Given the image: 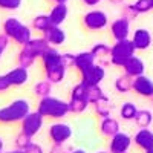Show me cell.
I'll use <instances>...</instances> for the list:
<instances>
[{"label": "cell", "mask_w": 153, "mask_h": 153, "mask_svg": "<svg viewBox=\"0 0 153 153\" xmlns=\"http://www.w3.org/2000/svg\"><path fill=\"white\" fill-rule=\"evenodd\" d=\"M3 34L9 40L16 42L17 45H22V46H25L32 38L31 28L26 26L25 23H22L16 17H8L3 22Z\"/></svg>", "instance_id": "cell-1"}, {"label": "cell", "mask_w": 153, "mask_h": 153, "mask_svg": "<svg viewBox=\"0 0 153 153\" xmlns=\"http://www.w3.org/2000/svg\"><path fill=\"white\" fill-rule=\"evenodd\" d=\"M37 110L40 112L43 117H46V118L60 120V118L66 117V115L69 113V103L49 95V97L40 98Z\"/></svg>", "instance_id": "cell-2"}, {"label": "cell", "mask_w": 153, "mask_h": 153, "mask_svg": "<svg viewBox=\"0 0 153 153\" xmlns=\"http://www.w3.org/2000/svg\"><path fill=\"white\" fill-rule=\"evenodd\" d=\"M29 112H31V107L26 100H16L6 107L0 109V123L11 124V123L22 121Z\"/></svg>", "instance_id": "cell-3"}, {"label": "cell", "mask_w": 153, "mask_h": 153, "mask_svg": "<svg viewBox=\"0 0 153 153\" xmlns=\"http://www.w3.org/2000/svg\"><path fill=\"white\" fill-rule=\"evenodd\" d=\"M135 52H136V48L132 40H129V38L118 40V42H115V45L110 49V63L113 66L123 68L124 63L135 55Z\"/></svg>", "instance_id": "cell-4"}, {"label": "cell", "mask_w": 153, "mask_h": 153, "mask_svg": "<svg viewBox=\"0 0 153 153\" xmlns=\"http://www.w3.org/2000/svg\"><path fill=\"white\" fill-rule=\"evenodd\" d=\"M83 25L87 31H101L109 25V17L104 11L92 9V11H89L84 14Z\"/></svg>", "instance_id": "cell-5"}, {"label": "cell", "mask_w": 153, "mask_h": 153, "mask_svg": "<svg viewBox=\"0 0 153 153\" xmlns=\"http://www.w3.org/2000/svg\"><path fill=\"white\" fill-rule=\"evenodd\" d=\"M43 115L35 110V112H29L26 117H25L22 120V132H25L26 135L29 136H35L38 132L42 130V127H43Z\"/></svg>", "instance_id": "cell-6"}, {"label": "cell", "mask_w": 153, "mask_h": 153, "mask_svg": "<svg viewBox=\"0 0 153 153\" xmlns=\"http://www.w3.org/2000/svg\"><path fill=\"white\" fill-rule=\"evenodd\" d=\"M72 136V127L66 123H55L49 127V138L54 144H65Z\"/></svg>", "instance_id": "cell-7"}, {"label": "cell", "mask_w": 153, "mask_h": 153, "mask_svg": "<svg viewBox=\"0 0 153 153\" xmlns=\"http://www.w3.org/2000/svg\"><path fill=\"white\" fill-rule=\"evenodd\" d=\"M110 34L115 38V42L129 38V34H130V20H127L126 17L113 20L110 23Z\"/></svg>", "instance_id": "cell-8"}, {"label": "cell", "mask_w": 153, "mask_h": 153, "mask_svg": "<svg viewBox=\"0 0 153 153\" xmlns=\"http://www.w3.org/2000/svg\"><path fill=\"white\" fill-rule=\"evenodd\" d=\"M133 139L123 132H118L117 135H113L110 138V144H109V152L110 153H127L130 144Z\"/></svg>", "instance_id": "cell-9"}, {"label": "cell", "mask_w": 153, "mask_h": 153, "mask_svg": "<svg viewBox=\"0 0 153 153\" xmlns=\"http://www.w3.org/2000/svg\"><path fill=\"white\" fill-rule=\"evenodd\" d=\"M104 76H106L104 68L101 65H95L89 71H86L84 74H81V81L86 83L87 86H95V84H100L103 81Z\"/></svg>", "instance_id": "cell-10"}, {"label": "cell", "mask_w": 153, "mask_h": 153, "mask_svg": "<svg viewBox=\"0 0 153 153\" xmlns=\"http://www.w3.org/2000/svg\"><path fill=\"white\" fill-rule=\"evenodd\" d=\"M133 91L146 98L153 97V81L146 75H139L136 78H133Z\"/></svg>", "instance_id": "cell-11"}, {"label": "cell", "mask_w": 153, "mask_h": 153, "mask_svg": "<svg viewBox=\"0 0 153 153\" xmlns=\"http://www.w3.org/2000/svg\"><path fill=\"white\" fill-rule=\"evenodd\" d=\"M95 60L97 58L92 54V51H84V52L75 54V65H74V68L78 71L80 74H84L92 66H95Z\"/></svg>", "instance_id": "cell-12"}, {"label": "cell", "mask_w": 153, "mask_h": 153, "mask_svg": "<svg viewBox=\"0 0 153 153\" xmlns=\"http://www.w3.org/2000/svg\"><path fill=\"white\" fill-rule=\"evenodd\" d=\"M43 37L46 38L48 43L52 46V48H57V46L63 45V43H65V40H66L65 31L61 29V26H57V25H52L51 28H48L43 32Z\"/></svg>", "instance_id": "cell-13"}, {"label": "cell", "mask_w": 153, "mask_h": 153, "mask_svg": "<svg viewBox=\"0 0 153 153\" xmlns=\"http://www.w3.org/2000/svg\"><path fill=\"white\" fill-rule=\"evenodd\" d=\"M124 74L126 75H129L132 76V78H136V76L139 75H144V71H146V66H144V61L141 58H138V57H130L129 60H127L124 63Z\"/></svg>", "instance_id": "cell-14"}, {"label": "cell", "mask_w": 153, "mask_h": 153, "mask_svg": "<svg viewBox=\"0 0 153 153\" xmlns=\"http://www.w3.org/2000/svg\"><path fill=\"white\" fill-rule=\"evenodd\" d=\"M6 78L8 81L11 83V86H23V84H26L28 78H29V74H28V68H23V66H17L14 69H11L8 74H6Z\"/></svg>", "instance_id": "cell-15"}, {"label": "cell", "mask_w": 153, "mask_h": 153, "mask_svg": "<svg viewBox=\"0 0 153 153\" xmlns=\"http://www.w3.org/2000/svg\"><path fill=\"white\" fill-rule=\"evenodd\" d=\"M42 61H43V68H45V71L52 69V68H55V66L63 65V54L58 52L55 48L51 46V48L46 51V52H45V55L42 57Z\"/></svg>", "instance_id": "cell-16"}, {"label": "cell", "mask_w": 153, "mask_h": 153, "mask_svg": "<svg viewBox=\"0 0 153 153\" xmlns=\"http://www.w3.org/2000/svg\"><path fill=\"white\" fill-rule=\"evenodd\" d=\"M133 143L146 152L153 149V132L149 129H139L133 136Z\"/></svg>", "instance_id": "cell-17"}, {"label": "cell", "mask_w": 153, "mask_h": 153, "mask_svg": "<svg viewBox=\"0 0 153 153\" xmlns=\"http://www.w3.org/2000/svg\"><path fill=\"white\" fill-rule=\"evenodd\" d=\"M132 42L136 48V51H146L150 48L152 45V35L147 29H143L139 28L133 32V37H132Z\"/></svg>", "instance_id": "cell-18"}, {"label": "cell", "mask_w": 153, "mask_h": 153, "mask_svg": "<svg viewBox=\"0 0 153 153\" xmlns=\"http://www.w3.org/2000/svg\"><path fill=\"white\" fill-rule=\"evenodd\" d=\"M68 14H69V9H68L66 3H55L49 12V19L52 22V25L61 26L65 23V20L68 19Z\"/></svg>", "instance_id": "cell-19"}, {"label": "cell", "mask_w": 153, "mask_h": 153, "mask_svg": "<svg viewBox=\"0 0 153 153\" xmlns=\"http://www.w3.org/2000/svg\"><path fill=\"white\" fill-rule=\"evenodd\" d=\"M25 48H28L37 58H42L45 55V52L51 48V45L48 43V40L45 37H40V38H31V40L25 45Z\"/></svg>", "instance_id": "cell-20"}, {"label": "cell", "mask_w": 153, "mask_h": 153, "mask_svg": "<svg viewBox=\"0 0 153 153\" xmlns=\"http://www.w3.org/2000/svg\"><path fill=\"white\" fill-rule=\"evenodd\" d=\"M100 132L103 133L104 136L112 138L113 135H117L120 132V123L117 120L110 118V117L103 118V120H101V123H100Z\"/></svg>", "instance_id": "cell-21"}, {"label": "cell", "mask_w": 153, "mask_h": 153, "mask_svg": "<svg viewBox=\"0 0 153 153\" xmlns=\"http://www.w3.org/2000/svg\"><path fill=\"white\" fill-rule=\"evenodd\" d=\"M66 66L65 65H60V66H55L52 69H48L45 71L46 72V80H49L52 84H58L65 80V75H66Z\"/></svg>", "instance_id": "cell-22"}, {"label": "cell", "mask_w": 153, "mask_h": 153, "mask_svg": "<svg viewBox=\"0 0 153 153\" xmlns=\"http://www.w3.org/2000/svg\"><path fill=\"white\" fill-rule=\"evenodd\" d=\"M113 86H115V89H117V92H120V94H127V92L133 91V78L124 74V75L118 76V78L115 80Z\"/></svg>", "instance_id": "cell-23"}, {"label": "cell", "mask_w": 153, "mask_h": 153, "mask_svg": "<svg viewBox=\"0 0 153 153\" xmlns=\"http://www.w3.org/2000/svg\"><path fill=\"white\" fill-rule=\"evenodd\" d=\"M133 121L136 123V126L139 127V129H149V126L153 121V113L147 109H141V110H138L136 118Z\"/></svg>", "instance_id": "cell-24"}, {"label": "cell", "mask_w": 153, "mask_h": 153, "mask_svg": "<svg viewBox=\"0 0 153 153\" xmlns=\"http://www.w3.org/2000/svg\"><path fill=\"white\" fill-rule=\"evenodd\" d=\"M35 60H37V57L31 52V51L28 49V48H25V46H22V51L19 52V55H17V61H19V65L20 66H23V68H31L34 63H35Z\"/></svg>", "instance_id": "cell-25"}, {"label": "cell", "mask_w": 153, "mask_h": 153, "mask_svg": "<svg viewBox=\"0 0 153 153\" xmlns=\"http://www.w3.org/2000/svg\"><path fill=\"white\" fill-rule=\"evenodd\" d=\"M51 26H52V22H51V19H49V14H38L32 20V28L40 31V32H45Z\"/></svg>", "instance_id": "cell-26"}, {"label": "cell", "mask_w": 153, "mask_h": 153, "mask_svg": "<svg viewBox=\"0 0 153 153\" xmlns=\"http://www.w3.org/2000/svg\"><path fill=\"white\" fill-rule=\"evenodd\" d=\"M94 110H95V113L98 115L101 120L110 117V104H109V98L106 97V98H103V100L97 101V103H94Z\"/></svg>", "instance_id": "cell-27"}, {"label": "cell", "mask_w": 153, "mask_h": 153, "mask_svg": "<svg viewBox=\"0 0 153 153\" xmlns=\"http://www.w3.org/2000/svg\"><path fill=\"white\" fill-rule=\"evenodd\" d=\"M136 113H138V109L133 103H130V101H126V103L121 106L120 109V115L121 118L126 120V121H132L136 118Z\"/></svg>", "instance_id": "cell-28"}, {"label": "cell", "mask_w": 153, "mask_h": 153, "mask_svg": "<svg viewBox=\"0 0 153 153\" xmlns=\"http://www.w3.org/2000/svg\"><path fill=\"white\" fill-rule=\"evenodd\" d=\"M51 92H52V83H51L49 80H42V81H38V83L34 86V94H35L38 98L49 97Z\"/></svg>", "instance_id": "cell-29"}, {"label": "cell", "mask_w": 153, "mask_h": 153, "mask_svg": "<svg viewBox=\"0 0 153 153\" xmlns=\"http://www.w3.org/2000/svg\"><path fill=\"white\" fill-rule=\"evenodd\" d=\"M103 98H106V95L103 92V89L100 87V84L89 86L87 87V100H89V103H91V104L97 103V101L103 100Z\"/></svg>", "instance_id": "cell-30"}, {"label": "cell", "mask_w": 153, "mask_h": 153, "mask_svg": "<svg viewBox=\"0 0 153 153\" xmlns=\"http://www.w3.org/2000/svg\"><path fill=\"white\" fill-rule=\"evenodd\" d=\"M91 104L87 100H76V98H71L69 101V112L72 113H83L87 106Z\"/></svg>", "instance_id": "cell-31"}, {"label": "cell", "mask_w": 153, "mask_h": 153, "mask_svg": "<svg viewBox=\"0 0 153 153\" xmlns=\"http://www.w3.org/2000/svg\"><path fill=\"white\" fill-rule=\"evenodd\" d=\"M87 84L80 81L78 84H75L72 87V92H71V98H76V100H87ZM89 101V100H87Z\"/></svg>", "instance_id": "cell-32"}, {"label": "cell", "mask_w": 153, "mask_h": 153, "mask_svg": "<svg viewBox=\"0 0 153 153\" xmlns=\"http://www.w3.org/2000/svg\"><path fill=\"white\" fill-rule=\"evenodd\" d=\"M14 144H16V147H17L19 150H26V149L32 144V136H29V135H26L25 132H22V133H19V135L16 136Z\"/></svg>", "instance_id": "cell-33"}, {"label": "cell", "mask_w": 153, "mask_h": 153, "mask_svg": "<svg viewBox=\"0 0 153 153\" xmlns=\"http://www.w3.org/2000/svg\"><path fill=\"white\" fill-rule=\"evenodd\" d=\"M110 46H107L106 43H97L91 51H92V54L95 55V58H101L103 60L104 57H110Z\"/></svg>", "instance_id": "cell-34"}, {"label": "cell", "mask_w": 153, "mask_h": 153, "mask_svg": "<svg viewBox=\"0 0 153 153\" xmlns=\"http://www.w3.org/2000/svg\"><path fill=\"white\" fill-rule=\"evenodd\" d=\"M133 5H135V8H136V11L139 12V14H146V12L153 9V2L152 0H136Z\"/></svg>", "instance_id": "cell-35"}, {"label": "cell", "mask_w": 153, "mask_h": 153, "mask_svg": "<svg viewBox=\"0 0 153 153\" xmlns=\"http://www.w3.org/2000/svg\"><path fill=\"white\" fill-rule=\"evenodd\" d=\"M138 16H139V12L136 11V8H135L133 3H132V5H124V6H123V17H126L127 20L133 22Z\"/></svg>", "instance_id": "cell-36"}, {"label": "cell", "mask_w": 153, "mask_h": 153, "mask_svg": "<svg viewBox=\"0 0 153 153\" xmlns=\"http://www.w3.org/2000/svg\"><path fill=\"white\" fill-rule=\"evenodd\" d=\"M22 6V0H0V8L8 11H16Z\"/></svg>", "instance_id": "cell-37"}, {"label": "cell", "mask_w": 153, "mask_h": 153, "mask_svg": "<svg viewBox=\"0 0 153 153\" xmlns=\"http://www.w3.org/2000/svg\"><path fill=\"white\" fill-rule=\"evenodd\" d=\"M63 65H65L66 68H74L75 54H63Z\"/></svg>", "instance_id": "cell-38"}, {"label": "cell", "mask_w": 153, "mask_h": 153, "mask_svg": "<svg viewBox=\"0 0 153 153\" xmlns=\"http://www.w3.org/2000/svg\"><path fill=\"white\" fill-rule=\"evenodd\" d=\"M8 45H9V38H8L5 34H0V58H2L3 52L6 51Z\"/></svg>", "instance_id": "cell-39"}, {"label": "cell", "mask_w": 153, "mask_h": 153, "mask_svg": "<svg viewBox=\"0 0 153 153\" xmlns=\"http://www.w3.org/2000/svg\"><path fill=\"white\" fill-rule=\"evenodd\" d=\"M49 153H71V152L65 147V144H54L51 147Z\"/></svg>", "instance_id": "cell-40"}, {"label": "cell", "mask_w": 153, "mask_h": 153, "mask_svg": "<svg viewBox=\"0 0 153 153\" xmlns=\"http://www.w3.org/2000/svg\"><path fill=\"white\" fill-rule=\"evenodd\" d=\"M11 87V83L8 81L6 75H0V92H6Z\"/></svg>", "instance_id": "cell-41"}, {"label": "cell", "mask_w": 153, "mask_h": 153, "mask_svg": "<svg viewBox=\"0 0 153 153\" xmlns=\"http://www.w3.org/2000/svg\"><path fill=\"white\" fill-rule=\"evenodd\" d=\"M25 153H43V149H42V146H38V144L32 143L26 150H25Z\"/></svg>", "instance_id": "cell-42"}, {"label": "cell", "mask_w": 153, "mask_h": 153, "mask_svg": "<svg viewBox=\"0 0 153 153\" xmlns=\"http://www.w3.org/2000/svg\"><path fill=\"white\" fill-rule=\"evenodd\" d=\"M83 2H84L87 6H97V5L101 2V0H83Z\"/></svg>", "instance_id": "cell-43"}, {"label": "cell", "mask_w": 153, "mask_h": 153, "mask_svg": "<svg viewBox=\"0 0 153 153\" xmlns=\"http://www.w3.org/2000/svg\"><path fill=\"white\" fill-rule=\"evenodd\" d=\"M110 3H113V5H120V3H123L124 0H109Z\"/></svg>", "instance_id": "cell-44"}, {"label": "cell", "mask_w": 153, "mask_h": 153, "mask_svg": "<svg viewBox=\"0 0 153 153\" xmlns=\"http://www.w3.org/2000/svg\"><path fill=\"white\" fill-rule=\"evenodd\" d=\"M3 153V152H2ZM6 153H25V150H19V149H16V150H12V152H6Z\"/></svg>", "instance_id": "cell-45"}, {"label": "cell", "mask_w": 153, "mask_h": 153, "mask_svg": "<svg viewBox=\"0 0 153 153\" xmlns=\"http://www.w3.org/2000/svg\"><path fill=\"white\" fill-rule=\"evenodd\" d=\"M71 153H86V152H84L83 149H76V150H72Z\"/></svg>", "instance_id": "cell-46"}, {"label": "cell", "mask_w": 153, "mask_h": 153, "mask_svg": "<svg viewBox=\"0 0 153 153\" xmlns=\"http://www.w3.org/2000/svg\"><path fill=\"white\" fill-rule=\"evenodd\" d=\"M51 2H54V3H66L68 0H51Z\"/></svg>", "instance_id": "cell-47"}, {"label": "cell", "mask_w": 153, "mask_h": 153, "mask_svg": "<svg viewBox=\"0 0 153 153\" xmlns=\"http://www.w3.org/2000/svg\"><path fill=\"white\" fill-rule=\"evenodd\" d=\"M2 152H3V139L0 138V153H2Z\"/></svg>", "instance_id": "cell-48"}, {"label": "cell", "mask_w": 153, "mask_h": 153, "mask_svg": "<svg viewBox=\"0 0 153 153\" xmlns=\"http://www.w3.org/2000/svg\"><path fill=\"white\" fill-rule=\"evenodd\" d=\"M146 153H153V149H150V150H147Z\"/></svg>", "instance_id": "cell-49"}, {"label": "cell", "mask_w": 153, "mask_h": 153, "mask_svg": "<svg viewBox=\"0 0 153 153\" xmlns=\"http://www.w3.org/2000/svg\"><path fill=\"white\" fill-rule=\"evenodd\" d=\"M97 153H107V152H97Z\"/></svg>", "instance_id": "cell-50"}, {"label": "cell", "mask_w": 153, "mask_h": 153, "mask_svg": "<svg viewBox=\"0 0 153 153\" xmlns=\"http://www.w3.org/2000/svg\"><path fill=\"white\" fill-rule=\"evenodd\" d=\"M152 104H153V97H152Z\"/></svg>", "instance_id": "cell-51"}, {"label": "cell", "mask_w": 153, "mask_h": 153, "mask_svg": "<svg viewBox=\"0 0 153 153\" xmlns=\"http://www.w3.org/2000/svg\"><path fill=\"white\" fill-rule=\"evenodd\" d=\"M152 2H153V0H152Z\"/></svg>", "instance_id": "cell-52"}]
</instances>
